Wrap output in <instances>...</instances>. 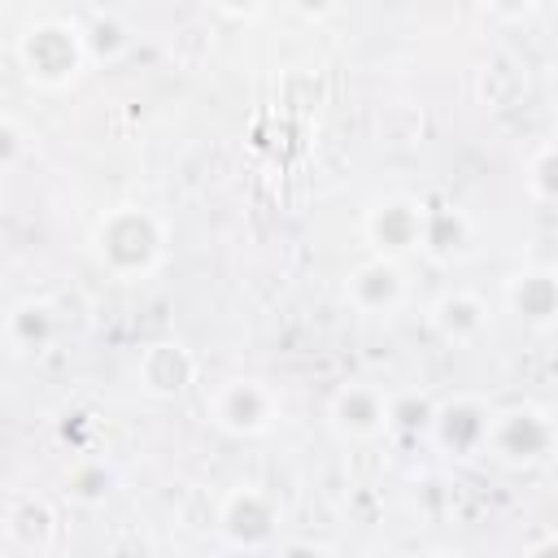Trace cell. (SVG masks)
<instances>
[{"mask_svg":"<svg viewBox=\"0 0 558 558\" xmlns=\"http://www.w3.org/2000/svg\"><path fill=\"white\" fill-rule=\"evenodd\" d=\"M488 423H493V414H488L480 401L458 397V401H449V405H436L432 432H436V440H440L445 449H453V453H475V449L488 445Z\"/></svg>","mask_w":558,"mask_h":558,"instance_id":"obj_11","label":"cell"},{"mask_svg":"<svg viewBox=\"0 0 558 558\" xmlns=\"http://www.w3.org/2000/svg\"><path fill=\"white\" fill-rule=\"evenodd\" d=\"M17 153H22V131H17L13 118H4V122H0V166L13 170V166H17Z\"/></svg>","mask_w":558,"mask_h":558,"instance_id":"obj_20","label":"cell"},{"mask_svg":"<svg viewBox=\"0 0 558 558\" xmlns=\"http://www.w3.org/2000/svg\"><path fill=\"white\" fill-rule=\"evenodd\" d=\"M344 292H349L353 310H362V314H388V310H397L401 296H405V275H401L397 257H379V253H375V257H366V262L349 275Z\"/></svg>","mask_w":558,"mask_h":558,"instance_id":"obj_8","label":"cell"},{"mask_svg":"<svg viewBox=\"0 0 558 558\" xmlns=\"http://www.w3.org/2000/svg\"><path fill=\"white\" fill-rule=\"evenodd\" d=\"M205 410L214 414V423L222 427V432H231V436H262V432H270V423H275V410H279V401H275V392L262 384V379H222L209 397H205Z\"/></svg>","mask_w":558,"mask_h":558,"instance_id":"obj_3","label":"cell"},{"mask_svg":"<svg viewBox=\"0 0 558 558\" xmlns=\"http://www.w3.org/2000/svg\"><path fill=\"white\" fill-rule=\"evenodd\" d=\"M327 410H331V423L353 440H371L384 427H392V397L384 388H375V384H362V379L340 384L331 392Z\"/></svg>","mask_w":558,"mask_h":558,"instance_id":"obj_6","label":"cell"},{"mask_svg":"<svg viewBox=\"0 0 558 558\" xmlns=\"http://www.w3.org/2000/svg\"><path fill=\"white\" fill-rule=\"evenodd\" d=\"M432 418H436V405H432L427 397H414V392L392 397V423H397V427L414 432V427H432Z\"/></svg>","mask_w":558,"mask_h":558,"instance_id":"obj_18","label":"cell"},{"mask_svg":"<svg viewBox=\"0 0 558 558\" xmlns=\"http://www.w3.org/2000/svg\"><path fill=\"white\" fill-rule=\"evenodd\" d=\"M126 44V35H122V26L113 22V17H96L92 22V31H87V48H92V57H113L118 48Z\"/></svg>","mask_w":558,"mask_h":558,"instance_id":"obj_19","label":"cell"},{"mask_svg":"<svg viewBox=\"0 0 558 558\" xmlns=\"http://www.w3.org/2000/svg\"><path fill=\"white\" fill-rule=\"evenodd\" d=\"M506 305L514 318L532 327L558 323V270L554 266H523L506 283Z\"/></svg>","mask_w":558,"mask_h":558,"instance_id":"obj_10","label":"cell"},{"mask_svg":"<svg viewBox=\"0 0 558 558\" xmlns=\"http://www.w3.org/2000/svg\"><path fill=\"white\" fill-rule=\"evenodd\" d=\"M432 327L449 340V344H475L488 327V310L475 292H440L432 305Z\"/></svg>","mask_w":558,"mask_h":558,"instance_id":"obj_12","label":"cell"},{"mask_svg":"<svg viewBox=\"0 0 558 558\" xmlns=\"http://www.w3.org/2000/svg\"><path fill=\"white\" fill-rule=\"evenodd\" d=\"M527 558H558V536H549V541H541V545H536V549H532Z\"/></svg>","mask_w":558,"mask_h":558,"instance_id":"obj_22","label":"cell"},{"mask_svg":"<svg viewBox=\"0 0 558 558\" xmlns=\"http://www.w3.org/2000/svg\"><path fill=\"white\" fill-rule=\"evenodd\" d=\"M218 532L235 549H266L279 532V506L262 488H231L218 506Z\"/></svg>","mask_w":558,"mask_h":558,"instance_id":"obj_5","label":"cell"},{"mask_svg":"<svg viewBox=\"0 0 558 558\" xmlns=\"http://www.w3.org/2000/svg\"><path fill=\"white\" fill-rule=\"evenodd\" d=\"M275 558H336L327 545H314V541H288Z\"/></svg>","mask_w":558,"mask_h":558,"instance_id":"obj_21","label":"cell"},{"mask_svg":"<svg viewBox=\"0 0 558 558\" xmlns=\"http://www.w3.org/2000/svg\"><path fill=\"white\" fill-rule=\"evenodd\" d=\"M135 375H140L144 392H153V397H179V392L196 379V357H192V349L179 344V340H153V344L140 353Z\"/></svg>","mask_w":558,"mask_h":558,"instance_id":"obj_9","label":"cell"},{"mask_svg":"<svg viewBox=\"0 0 558 558\" xmlns=\"http://www.w3.org/2000/svg\"><path fill=\"white\" fill-rule=\"evenodd\" d=\"M527 183H532V192H536L541 201H558V144H549V148H541V153L532 157Z\"/></svg>","mask_w":558,"mask_h":558,"instance_id":"obj_17","label":"cell"},{"mask_svg":"<svg viewBox=\"0 0 558 558\" xmlns=\"http://www.w3.org/2000/svg\"><path fill=\"white\" fill-rule=\"evenodd\" d=\"M466 235H471V222H466V214L458 205H432L427 209V218H423V248L445 257V253H458L466 244Z\"/></svg>","mask_w":558,"mask_h":558,"instance_id":"obj_15","label":"cell"},{"mask_svg":"<svg viewBox=\"0 0 558 558\" xmlns=\"http://www.w3.org/2000/svg\"><path fill=\"white\" fill-rule=\"evenodd\" d=\"M427 558H458V554H445V549H440V554H427Z\"/></svg>","mask_w":558,"mask_h":558,"instance_id":"obj_23","label":"cell"},{"mask_svg":"<svg viewBox=\"0 0 558 558\" xmlns=\"http://www.w3.org/2000/svg\"><path fill=\"white\" fill-rule=\"evenodd\" d=\"M484 449H493L501 462H514V466L541 462L554 449V423L536 405L497 410L493 423H488V445Z\"/></svg>","mask_w":558,"mask_h":558,"instance_id":"obj_4","label":"cell"},{"mask_svg":"<svg viewBox=\"0 0 558 558\" xmlns=\"http://www.w3.org/2000/svg\"><path fill=\"white\" fill-rule=\"evenodd\" d=\"M92 248H96L100 266H105L113 279H140V275H148V270L161 262L166 231H161V222H157L148 209L122 205V209H109V214L96 222Z\"/></svg>","mask_w":558,"mask_h":558,"instance_id":"obj_1","label":"cell"},{"mask_svg":"<svg viewBox=\"0 0 558 558\" xmlns=\"http://www.w3.org/2000/svg\"><path fill=\"white\" fill-rule=\"evenodd\" d=\"M423 218L427 205L410 196H388L366 214V235L379 248V257H397L405 248H423Z\"/></svg>","mask_w":558,"mask_h":558,"instance_id":"obj_7","label":"cell"},{"mask_svg":"<svg viewBox=\"0 0 558 558\" xmlns=\"http://www.w3.org/2000/svg\"><path fill=\"white\" fill-rule=\"evenodd\" d=\"M61 484H65V497H70L74 506H100V501L113 493V475H109V466L96 462V458L74 462Z\"/></svg>","mask_w":558,"mask_h":558,"instance_id":"obj_16","label":"cell"},{"mask_svg":"<svg viewBox=\"0 0 558 558\" xmlns=\"http://www.w3.org/2000/svg\"><path fill=\"white\" fill-rule=\"evenodd\" d=\"M4 532H9L13 545L44 549L48 536H52V510H48L39 497H13V501H9V523H4Z\"/></svg>","mask_w":558,"mask_h":558,"instance_id":"obj_14","label":"cell"},{"mask_svg":"<svg viewBox=\"0 0 558 558\" xmlns=\"http://www.w3.org/2000/svg\"><path fill=\"white\" fill-rule=\"evenodd\" d=\"M52 336H57V310L48 301L26 296V301L9 305V314H4V344H9V353H44L52 344Z\"/></svg>","mask_w":558,"mask_h":558,"instance_id":"obj_13","label":"cell"},{"mask_svg":"<svg viewBox=\"0 0 558 558\" xmlns=\"http://www.w3.org/2000/svg\"><path fill=\"white\" fill-rule=\"evenodd\" d=\"M17 61H22V70H26L31 83H39V87H65L92 61L87 31L74 26V22H65V17H39L35 26H26L17 35Z\"/></svg>","mask_w":558,"mask_h":558,"instance_id":"obj_2","label":"cell"}]
</instances>
